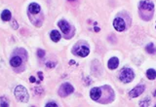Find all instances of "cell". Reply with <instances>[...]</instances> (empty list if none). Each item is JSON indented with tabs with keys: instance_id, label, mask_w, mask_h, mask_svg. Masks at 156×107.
Here are the masks:
<instances>
[{
	"instance_id": "20",
	"label": "cell",
	"mask_w": 156,
	"mask_h": 107,
	"mask_svg": "<svg viewBox=\"0 0 156 107\" xmlns=\"http://www.w3.org/2000/svg\"><path fill=\"white\" fill-rule=\"evenodd\" d=\"M29 81L31 82V83H34V82H35V78L32 77V76H31V77H30V80H29Z\"/></svg>"
},
{
	"instance_id": "6",
	"label": "cell",
	"mask_w": 156,
	"mask_h": 107,
	"mask_svg": "<svg viewBox=\"0 0 156 107\" xmlns=\"http://www.w3.org/2000/svg\"><path fill=\"white\" fill-rule=\"evenodd\" d=\"M145 86H143V85H140V86H137V87H136L135 89H133V90L129 93V94H130L131 97H137V96H140V94H142L143 91H145Z\"/></svg>"
},
{
	"instance_id": "14",
	"label": "cell",
	"mask_w": 156,
	"mask_h": 107,
	"mask_svg": "<svg viewBox=\"0 0 156 107\" xmlns=\"http://www.w3.org/2000/svg\"><path fill=\"white\" fill-rule=\"evenodd\" d=\"M1 19L4 21H8L11 20V12L9 10H4L1 14Z\"/></svg>"
},
{
	"instance_id": "5",
	"label": "cell",
	"mask_w": 156,
	"mask_h": 107,
	"mask_svg": "<svg viewBox=\"0 0 156 107\" xmlns=\"http://www.w3.org/2000/svg\"><path fill=\"white\" fill-rule=\"evenodd\" d=\"M113 26H114V28L117 30V31H124L125 28H126L125 21L123 19H121V18H116V19L113 21Z\"/></svg>"
},
{
	"instance_id": "4",
	"label": "cell",
	"mask_w": 156,
	"mask_h": 107,
	"mask_svg": "<svg viewBox=\"0 0 156 107\" xmlns=\"http://www.w3.org/2000/svg\"><path fill=\"white\" fill-rule=\"evenodd\" d=\"M74 89H73L72 85H70L69 83H65L61 86L60 90H59V94L61 96H66L68 94H72Z\"/></svg>"
},
{
	"instance_id": "12",
	"label": "cell",
	"mask_w": 156,
	"mask_h": 107,
	"mask_svg": "<svg viewBox=\"0 0 156 107\" xmlns=\"http://www.w3.org/2000/svg\"><path fill=\"white\" fill-rule=\"evenodd\" d=\"M10 63H11V65L13 67H18V66L21 65V63H22V59H21L19 56L14 57H12Z\"/></svg>"
},
{
	"instance_id": "21",
	"label": "cell",
	"mask_w": 156,
	"mask_h": 107,
	"mask_svg": "<svg viewBox=\"0 0 156 107\" xmlns=\"http://www.w3.org/2000/svg\"><path fill=\"white\" fill-rule=\"evenodd\" d=\"M68 1H75V0H68Z\"/></svg>"
},
{
	"instance_id": "3",
	"label": "cell",
	"mask_w": 156,
	"mask_h": 107,
	"mask_svg": "<svg viewBox=\"0 0 156 107\" xmlns=\"http://www.w3.org/2000/svg\"><path fill=\"white\" fill-rule=\"evenodd\" d=\"M134 72L132 69L128 68V67H125L120 71V74H119V79L123 82V83H130L131 81L134 79Z\"/></svg>"
},
{
	"instance_id": "9",
	"label": "cell",
	"mask_w": 156,
	"mask_h": 107,
	"mask_svg": "<svg viewBox=\"0 0 156 107\" xmlns=\"http://www.w3.org/2000/svg\"><path fill=\"white\" fill-rule=\"evenodd\" d=\"M58 26H60L61 30H62V31H63V33L69 32V30H70V26H69V23H67L66 21H65V20L60 21H59V23H58Z\"/></svg>"
},
{
	"instance_id": "15",
	"label": "cell",
	"mask_w": 156,
	"mask_h": 107,
	"mask_svg": "<svg viewBox=\"0 0 156 107\" xmlns=\"http://www.w3.org/2000/svg\"><path fill=\"white\" fill-rule=\"evenodd\" d=\"M146 77H147L149 80H154L156 78V71L154 69H148L146 71Z\"/></svg>"
},
{
	"instance_id": "11",
	"label": "cell",
	"mask_w": 156,
	"mask_h": 107,
	"mask_svg": "<svg viewBox=\"0 0 156 107\" xmlns=\"http://www.w3.org/2000/svg\"><path fill=\"white\" fill-rule=\"evenodd\" d=\"M40 10H41V8L37 3H31V4L28 6V11H29V13H31V14H38L39 12H40Z\"/></svg>"
},
{
	"instance_id": "7",
	"label": "cell",
	"mask_w": 156,
	"mask_h": 107,
	"mask_svg": "<svg viewBox=\"0 0 156 107\" xmlns=\"http://www.w3.org/2000/svg\"><path fill=\"white\" fill-rule=\"evenodd\" d=\"M90 53V50L89 48L87 47V46H81V47H79L78 49H76L75 50V54L77 55L79 57H87L88 55Z\"/></svg>"
},
{
	"instance_id": "16",
	"label": "cell",
	"mask_w": 156,
	"mask_h": 107,
	"mask_svg": "<svg viewBox=\"0 0 156 107\" xmlns=\"http://www.w3.org/2000/svg\"><path fill=\"white\" fill-rule=\"evenodd\" d=\"M145 50L147 51V53H149V54H154L156 52V49H155L153 44H148L147 46H146Z\"/></svg>"
},
{
	"instance_id": "18",
	"label": "cell",
	"mask_w": 156,
	"mask_h": 107,
	"mask_svg": "<svg viewBox=\"0 0 156 107\" xmlns=\"http://www.w3.org/2000/svg\"><path fill=\"white\" fill-rule=\"evenodd\" d=\"M55 65H56V63H54V62H47L48 67H54Z\"/></svg>"
},
{
	"instance_id": "13",
	"label": "cell",
	"mask_w": 156,
	"mask_h": 107,
	"mask_svg": "<svg viewBox=\"0 0 156 107\" xmlns=\"http://www.w3.org/2000/svg\"><path fill=\"white\" fill-rule=\"evenodd\" d=\"M50 37L54 42H58V41H60V39H61V34L59 31H57V30H53L50 34Z\"/></svg>"
},
{
	"instance_id": "19",
	"label": "cell",
	"mask_w": 156,
	"mask_h": 107,
	"mask_svg": "<svg viewBox=\"0 0 156 107\" xmlns=\"http://www.w3.org/2000/svg\"><path fill=\"white\" fill-rule=\"evenodd\" d=\"M46 106H55V107H57L58 105L56 104V103H53V102H51V103H47V104H46Z\"/></svg>"
},
{
	"instance_id": "10",
	"label": "cell",
	"mask_w": 156,
	"mask_h": 107,
	"mask_svg": "<svg viewBox=\"0 0 156 107\" xmlns=\"http://www.w3.org/2000/svg\"><path fill=\"white\" fill-rule=\"evenodd\" d=\"M118 64H119V60L117 57H111L110 60H108V68L109 69H116L118 67Z\"/></svg>"
},
{
	"instance_id": "8",
	"label": "cell",
	"mask_w": 156,
	"mask_h": 107,
	"mask_svg": "<svg viewBox=\"0 0 156 107\" xmlns=\"http://www.w3.org/2000/svg\"><path fill=\"white\" fill-rule=\"evenodd\" d=\"M102 94V90L100 88H93L90 91V96L93 100H98Z\"/></svg>"
},
{
	"instance_id": "22",
	"label": "cell",
	"mask_w": 156,
	"mask_h": 107,
	"mask_svg": "<svg viewBox=\"0 0 156 107\" xmlns=\"http://www.w3.org/2000/svg\"><path fill=\"white\" fill-rule=\"evenodd\" d=\"M154 94H155V96H156V91H155V93H154Z\"/></svg>"
},
{
	"instance_id": "2",
	"label": "cell",
	"mask_w": 156,
	"mask_h": 107,
	"mask_svg": "<svg viewBox=\"0 0 156 107\" xmlns=\"http://www.w3.org/2000/svg\"><path fill=\"white\" fill-rule=\"evenodd\" d=\"M139 8H140V14L143 13V12H145L146 14H148L149 18H151V15L154 11L153 3L150 2V1H147V0H142V1L140 2Z\"/></svg>"
},
{
	"instance_id": "17",
	"label": "cell",
	"mask_w": 156,
	"mask_h": 107,
	"mask_svg": "<svg viewBox=\"0 0 156 107\" xmlns=\"http://www.w3.org/2000/svg\"><path fill=\"white\" fill-rule=\"evenodd\" d=\"M37 55H38V57H44V56H45V52L43 51V50H39L37 51Z\"/></svg>"
},
{
	"instance_id": "1",
	"label": "cell",
	"mask_w": 156,
	"mask_h": 107,
	"mask_svg": "<svg viewBox=\"0 0 156 107\" xmlns=\"http://www.w3.org/2000/svg\"><path fill=\"white\" fill-rule=\"evenodd\" d=\"M15 96L21 102H27L28 101V93L26 89L23 86H18L15 89Z\"/></svg>"
}]
</instances>
